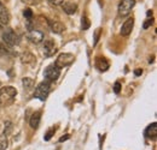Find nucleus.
I'll return each instance as SVG.
<instances>
[{"mask_svg":"<svg viewBox=\"0 0 157 150\" xmlns=\"http://www.w3.org/2000/svg\"><path fill=\"white\" fill-rule=\"evenodd\" d=\"M74 60H75V58H74L73 54H70V53H63V54H60L57 58L55 65L58 69H63V67H67V66L71 65L74 62Z\"/></svg>","mask_w":157,"mask_h":150,"instance_id":"6","label":"nucleus"},{"mask_svg":"<svg viewBox=\"0 0 157 150\" xmlns=\"http://www.w3.org/2000/svg\"><path fill=\"white\" fill-rule=\"evenodd\" d=\"M9 54V49L6 48L5 45L0 43V56H4V55H7Z\"/></svg>","mask_w":157,"mask_h":150,"instance_id":"22","label":"nucleus"},{"mask_svg":"<svg viewBox=\"0 0 157 150\" xmlns=\"http://www.w3.org/2000/svg\"><path fill=\"white\" fill-rule=\"evenodd\" d=\"M90 27H91V23H90V20L87 18V16L86 15L82 16V19H81V29L82 30H87V29H90Z\"/></svg>","mask_w":157,"mask_h":150,"instance_id":"17","label":"nucleus"},{"mask_svg":"<svg viewBox=\"0 0 157 150\" xmlns=\"http://www.w3.org/2000/svg\"><path fill=\"white\" fill-rule=\"evenodd\" d=\"M27 38L32 42V43H35L38 45L40 42L44 41V33H41L40 30H29L28 34H27Z\"/></svg>","mask_w":157,"mask_h":150,"instance_id":"8","label":"nucleus"},{"mask_svg":"<svg viewBox=\"0 0 157 150\" xmlns=\"http://www.w3.org/2000/svg\"><path fill=\"white\" fill-rule=\"evenodd\" d=\"M94 65H96V67L98 69L99 71H101V72L108 71V69L110 67V64H109L108 59L104 58V56H97L96 61H94Z\"/></svg>","mask_w":157,"mask_h":150,"instance_id":"10","label":"nucleus"},{"mask_svg":"<svg viewBox=\"0 0 157 150\" xmlns=\"http://www.w3.org/2000/svg\"><path fill=\"white\" fill-rule=\"evenodd\" d=\"M9 22H10V13L5 7V5L0 1V24L6 25L9 24Z\"/></svg>","mask_w":157,"mask_h":150,"instance_id":"12","label":"nucleus"},{"mask_svg":"<svg viewBox=\"0 0 157 150\" xmlns=\"http://www.w3.org/2000/svg\"><path fill=\"white\" fill-rule=\"evenodd\" d=\"M134 5H136V0H121L117 7L118 15L122 17L129 15L132 9L134 7Z\"/></svg>","mask_w":157,"mask_h":150,"instance_id":"5","label":"nucleus"},{"mask_svg":"<svg viewBox=\"0 0 157 150\" xmlns=\"http://www.w3.org/2000/svg\"><path fill=\"white\" fill-rule=\"evenodd\" d=\"M100 33H101V29L98 28V29L96 30V33H94V45H97V42H98L99 36H100Z\"/></svg>","mask_w":157,"mask_h":150,"instance_id":"26","label":"nucleus"},{"mask_svg":"<svg viewBox=\"0 0 157 150\" xmlns=\"http://www.w3.org/2000/svg\"><path fill=\"white\" fill-rule=\"evenodd\" d=\"M50 89H51V83L50 82H47V80L41 82L39 85L36 87V89H35L34 97L39 98L40 101H45L47 98L48 94H50Z\"/></svg>","mask_w":157,"mask_h":150,"instance_id":"2","label":"nucleus"},{"mask_svg":"<svg viewBox=\"0 0 157 150\" xmlns=\"http://www.w3.org/2000/svg\"><path fill=\"white\" fill-rule=\"evenodd\" d=\"M152 23H154V18H152V17H151V18H147L146 19V22L144 23L143 28H144V29H147L149 27H151V25H152Z\"/></svg>","mask_w":157,"mask_h":150,"instance_id":"24","label":"nucleus"},{"mask_svg":"<svg viewBox=\"0 0 157 150\" xmlns=\"http://www.w3.org/2000/svg\"><path fill=\"white\" fill-rule=\"evenodd\" d=\"M141 73H143V70H140V69H138V70L134 71V75L136 76H140Z\"/></svg>","mask_w":157,"mask_h":150,"instance_id":"30","label":"nucleus"},{"mask_svg":"<svg viewBox=\"0 0 157 150\" xmlns=\"http://www.w3.org/2000/svg\"><path fill=\"white\" fill-rule=\"evenodd\" d=\"M12 129H13V125H12V123L11 121H5V129H4V136L6 137V136H9L10 133H11V131H12Z\"/></svg>","mask_w":157,"mask_h":150,"instance_id":"18","label":"nucleus"},{"mask_svg":"<svg viewBox=\"0 0 157 150\" xmlns=\"http://www.w3.org/2000/svg\"><path fill=\"white\" fill-rule=\"evenodd\" d=\"M55 131H56V129H55V127L50 129V130L47 131V133H46V136L44 137V139H45V141H50V139L52 138V136H53V133H55Z\"/></svg>","mask_w":157,"mask_h":150,"instance_id":"21","label":"nucleus"},{"mask_svg":"<svg viewBox=\"0 0 157 150\" xmlns=\"http://www.w3.org/2000/svg\"><path fill=\"white\" fill-rule=\"evenodd\" d=\"M48 25H50V29L55 34H62L65 30V27L60 22H57V20H48Z\"/></svg>","mask_w":157,"mask_h":150,"instance_id":"14","label":"nucleus"},{"mask_svg":"<svg viewBox=\"0 0 157 150\" xmlns=\"http://www.w3.org/2000/svg\"><path fill=\"white\" fill-rule=\"evenodd\" d=\"M2 40L4 42L10 46V47H13L16 45L20 43V38H18V35L12 30V29H6L4 33H2Z\"/></svg>","mask_w":157,"mask_h":150,"instance_id":"4","label":"nucleus"},{"mask_svg":"<svg viewBox=\"0 0 157 150\" xmlns=\"http://www.w3.org/2000/svg\"><path fill=\"white\" fill-rule=\"evenodd\" d=\"M48 2L55 5V6H58V5H62L64 2V0H48Z\"/></svg>","mask_w":157,"mask_h":150,"instance_id":"27","label":"nucleus"},{"mask_svg":"<svg viewBox=\"0 0 157 150\" xmlns=\"http://www.w3.org/2000/svg\"><path fill=\"white\" fill-rule=\"evenodd\" d=\"M40 121H41V111H36L35 113H33V115L29 120V125H30L32 129L36 130L39 127Z\"/></svg>","mask_w":157,"mask_h":150,"instance_id":"15","label":"nucleus"},{"mask_svg":"<svg viewBox=\"0 0 157 150\" xmlns=\"http://www.w3.org/2000/svg\"><path fill=\"white\" fill-rule=\"evenodd\" d=\"M22 2H24L27 5H35L38 2V0H22Z\"/></svg>","mask_w":157,"mask_h":150,"instance_id":"28","label":"nucleus"},{"mask_svg":"<svg viewBox=\"0 0 157 150\" xmlns=\"http://www.w3.org/2000/svg\"><path fill=\"white\" fill-rule=\"evenodd\" d=\"M69 138H70V136H69V134L63 136V137H60V138H59V142L62 143V142H64V141H67V139H69Z\"/></svg>","mask_w":157,"mask_h":150,"instance_id":"29","label":"nucleus"},{"mask_svg":"<svg viewBox=\"0 0 157 150\" xmlns=\"http://www.w3.org/2000/svg\"><path fill=\"white\" fill-rule=\"evenodd\" d=\"M62 9L67 15H75L78 11V5L71 1H65L62 4Z\"/></svg>","mask_w":157,"mask_h":150,"instance_id":"11","label":"nucleus"},{"mask_svg":"<svg viewBox=\"0 0 157 150\" xmlns=\"http://www.w3.org/2000/svg\"><path fill=\"white\" fill-rule=\"evenodd\" d=\"M145 137L151 139V141H156L157 137V124L156 123H152L151 125H149L145 130Z\"/></svg>","mask_w":157,"mask_h":150,"instance_id":"13","label":"nucleus"},{"mask_svg":"<svg viewBox=\"0 0 157 150\" xmlns=\"http://www.w3.org/2000/svg\"><path fill=\"white\" fill-rule=\"evenodd\" d=\"M59 75H60V69H58L55 64L48 65V66L45 69V72H44L45 80H47V82H50V83H52V82L57 80Z\"/></svg>","mask_w":157,"mask_h":150,"instance_id":"3","label":"nucleus"},{"mask_svg":"<svg viewBox=\"0 0 157 150\" xmlns=\"http://www.w3.org/2000/svg\"><path fill=\"white\" fill-rule=\"evenodd\" d=\"M1 29H2V24H0V30H1Z\"/></svg>","mask_w":157,"mask_h":150,"instance_id":"31","label":"nucleus"},{"mask_svg":"<svg viewBox=\"0 0 157 150\" xmlns=\"http://www.w3.org/2000/svg\"><path fill=\"white\" fill-rule=\"evenodd\" d=\"M21 61L25 65H30V64H34L35 62V56L33 55L30 52H23L21 54Z\"/></svg>","mask_w":157,"mask_h":150,"instance_id":"16","label":"nucleus"},{"mask_svg":"<svg viewBox=\"0 0 157 150\" xmlns=\"http://www.w3.org/2000/svg\"><path fill=\"white\" fill-rule=\"evenodd\" d=\"M17 95V90L11 87V85H7V87H4L2 89H0V102L2 103H11L13 102L15 97Z\"/></svg>","mask_w":157,"mask_h":150,"instance_id":"1","label":"nucleus"},{"mask_svg":"<svg viewBox=\"0 0 157 150\" xmlns=\"http://www.w3.org/2000/svg\"><path fill=\"white\" fill-rule=\"evenodd\" d=\"M23 16L25 17V19H32V17H33L32 10H30V9H25V10L23 11Z\"/></svg>","mask_w":157,"mask_h":150,"instance_id":"23","label":"nucleus"},{"mask_svg":"<svg viewBox=\"0 0 157 150\" xmlns=\"http://www.w3.org/2000/svg\"><path fill=\"white\" fill-rule=\"evenodd\" d=\"M7 144H9V142H7L6 137L1 138V139H0V150H6V149H7Z\"/></svg>","mask_w":157,"mask_h":150,"instance_id":"20","label":"nucleus"},{"mask_svg":"<svg viewBox=\"0 0 157 150\" xmlns=\"http://www.w3.org/2000/svg\"><path fill=\"white\" fill-rule=\"evenodd\" d=\"M56 53H57V46H56L55 41L52 38H47L44 42V54H45V56L50 58V56H53Z\"/></svg>","mask_w":157,"mask_h":150,"instance_id":"7","label":"nucleus"},{"mask_svg":"<svg viewBox=\"0 0 157 150\" xmlns=\"http://www.w3.org/2000/svg\"><path fill=\"white\" fill-rule=\"evenodd\" d=\"M120 91H121V83H120V82H116V83L114 84V93H115V94H120Z\"/></svg>","mask_w":157,"mask_h":150,"instance_id":"25","label":"nucleus"},{"mask_svg":"<svg viewBox=\"0 0 157 150\" xmlns=\"http://www.w3.org/2000/svg\"><path fill=\"white\" fill-rule=\"evenodd\" d=\"M22 83H23V87H24L25 89H30V88H32V87L34 85V80H33L32 78H28V77L23 78Z\"/></svg>","mask_w":157,"mask_h":150,"instance_id":"19","label":"nucleus"},{"mask_svg":"<svg viewBox=\"0 0 157 150\" xmlns=\"http://www.w3.org/2000/svg\"><path fill=\"white\" fill-rule=\"evenodd\" d=\"M133 27H134V18L133 17H129L128 19H126V22L121 27V31H120L121 35L122 36H128L132 33Z\"/></svg>","mask_w":157,"mask_h":150,"instance_id":"9","label":"nucleus"}]
</instances>
